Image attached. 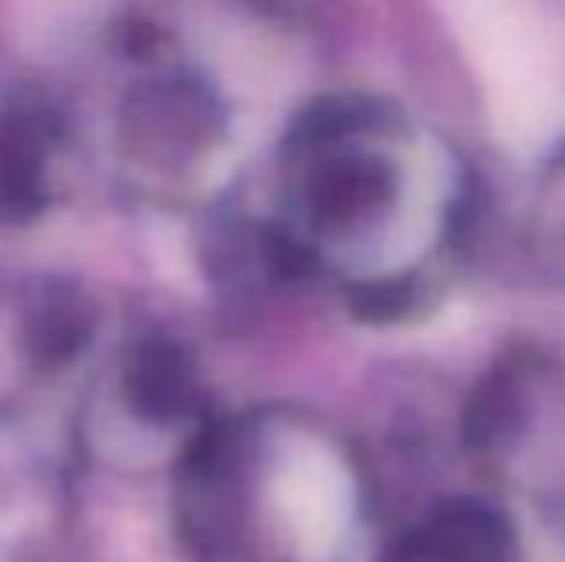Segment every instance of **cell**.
Wrapping results in <instances>:
<instances>
[{"label":"cell","instance_id":"6da1fadb","mask_svg":"<svg viewBox=\"0 0 565 562\" xmlns=\"http://www.w3.org/2000/svg\"><path fill=\"white\" fill-rule=\"evenodd\" d=\"M220 128H224V108L193 74L150 77L124 105V131L142 155H196L220 136Z\"/></svg>","mask_w":565,"mask_h":562},{"label":"cell","instance_id":"7a4b0ae2","mask_svg":"<svg viewBox=\"0 0 565 562\" xmlns=\"http://www.w3.org/2000/svg\"><path fill=\"white\" fill-rule=\"evenodd\" d=\"M342 142L300 150V158L312 162L300 185V201H305L308 220L323 232H350V227L370 224L396 197L393 166L370 150L342 147Z\"/></svg>","mask_w":565,"mask_h":562},{"label":"cell","instance_id":"3957f363","mask_svg":"<svg viewBox=\"0 0 565 562\" xmlns=\"http://www.w3.org/2000/svg\"><path fill=\"white\" fill-rule=\"evenodd\" d=\"M62 139V116L39 93L0 105V220L23 224L46 204V158Z\"/></svg>","mask_w":565,"mask_h":562},{"label":"cell","instance_id":"277c9868","mask_svg":"<svg viewBox=\"0 0 565 562\" xmlns=\"http://www.w3.org/2000/svg\"><path fill=\"white\" fill-rule=\"evenodd\" d=\"M393 562H520V543L500 509L447 501L401 536Z\"/></svg>","mask_w":565,"mask_h":562},{"label":"cell","instance_id":"5b68a950","mask_svg":"<svg viewBox=\"0 0 565 562\" xmlns=\"http://www.w3.org/2000/svg\"><path fill=\"white\" fill-rule=\"evenodd\" d=\"M124 397L135 416L173 424L196 405V362L181 339L147 331L124 354Z\"/></svg>","mask_w":565,"mask_h":562},{"label":"cell","instance_id":"8992f818","mask_svg":"<svg viewBox=\"0 0 565 562\" xmlns=\"http://www.w3.org/2000/svg\"><path fill=\"white\" fill-rule=\"evenodd\" d=\"M93 308L77 289L51 285L35 293L23 320V347L39 367H66L70 359L85 351L93 336Z\"/></svg>","mask_w":565,"mask_h":562},{"label":"cell","instance_id":"52a82bcc","mask_svg":"<svg viewBox=\"0 0 565 562\" xmlns=\"http://www.w3.org/2000/svg\"><path fill=\"white\" fill-rule=\"evenodd\" d=\"M523 424V374L515 362H497L489 378H481L466 401V443L477 450H489L508 443Z\"/></svg>","mask_w":565,"mask_h":562},{"label":"cell","instance_id":"ba28073f","mask_svg":"<svg viewBox=\"0 0 565 562\" xmlns=\"http://www.w3.org/2000/svg\"><path fill=\"white\" fill-rule=\"evenodd\" d=\"M404 308H412L408 282H370L354 289V312H362L365 320H393Z\"/></svg>","mask_w":565,"mask_h":562},{"label":"cell","instance_id":"9c48e42d","mask_svg":"<svg viewBox=\"0 0 565 562\" xmlns=\"http://www.w3.org/2000/svg\"><path fill=\"white\" fill-rule=\"evenodd\" d=\"M254 8H262V12H285V4L289 0H250Z\"/></svg>","mask_w":565,"mask_h":562}]
</instances>
